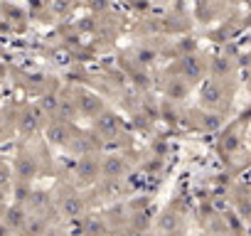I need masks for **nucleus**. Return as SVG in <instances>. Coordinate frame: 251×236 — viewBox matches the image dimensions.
I'll return each mask as SVG.
<instances>
[{
    "instance_id": "f257e3e1",
    "label": "nucleus",
    "mask_w": 251,
    "mask_h": 236,
    "mask_svg": "<svg viewBox=\"0 0 251 236\" xmlns=\"http://www.w3.org/2000/svg\"><path fill=\"white\" fill-rule=\"evenodd\" d=\"M219 96H222V91H219V86H214V84H207V86L202 89V98H207L209 103H214Z\"/></svg>"
},
{
    "instance_id": "f03ea898",
    "label": "nucleus",
    "mask_w": 251,
    "mask_h": 236,
    "mask_svg": "<svg viewBox=\"0 0 251 236\" xmlns=\"http://www.w3.org/2000/svg\"><path fill=\"white\" fill-rule=\"evenodd\" d=\"M50 136H52V141H62V138L67 136V131H64V128H59V126H54V128L50 131Z\"/></svg>"
}]
</instances>
